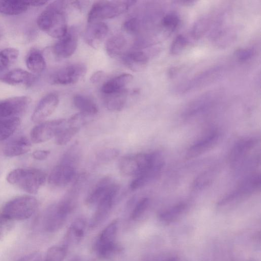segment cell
Returning <instances> with one entry per match:
<instances>
[{"mask_svg":"<svg viewBox=\"0 0 261 261\" xmlns=\"http://www.w3.org/2000/svg\"><path fill=\"white\" fill-rule=\"evenodd\" d=\"M65 4L63 1L51 2L39 15L37 24L39 28L50 36L60 38L67 32Z\"/></svg>","mask_w":261,"mask_h":261,"instance_id":"obj_1","label":"cell"},{"mask_svg":"<svg viewBox=\"0 0 261 261\" xmlns=\"http://www.w3.org/2000/svg\"><path fill=\"white\" fill-rule=\"evenodd\" d=\"M46 179L43 171L34 168L15 169L7 176L8 182L30 194H36Z\"/></svg>","mask_w":261,"mask_h":261,"instance_id":"obj_2","label":"cell"},{"mask_svg":"<svg viewBox=\"0 0 261 261\" xmlns=\"http://www.w3.org/2000/svg\"><path fill=\"white\" fill-rule=\"evenodd\" d=\"M38 201L34 197L23 195L15 197L3 206L0 214L11 220H23L30 218L36 212Z\"/></svg>","mask_w":261,"mask_h":261,"instance_id":"obj_3","label":"cell"},{"mask_svg":"<svg viewBox=\"0 0 261 261\" xmlns=\"http://www.w3.org/2000/svg\"><path fill=\"white\" fill-rule=\"evenodd\" d=\"M134 1H100L95 2L88 15V23L113 18L127 11Z\"/></svg>","mask_w":261,"mask_h":261,"instance_id":"obj_4","label":"cell"},{"mask_svg":"<svg viewBox=\"0 0 261 261\" xmlns=\"http://www.w3.org/2000/svg\"><path fill=\"white\" fill-rule=\"evenodd\" d=\"M260 174H254L246 178L232 192L222 199L217 204L219 207L238 202L252 195L260 188Z\"/></svg>","mask_w":261,"mask_h":261,"instance_id":"obj_5","label":"cell"},{"mask_svg":"<svg viewBox=\"0 0 261 261\" xmlns=\"http://www.w3.org/2000/svg\"><path fill=\"white\" fill-rule=\"evenodd\" d=\"M67 121L64 119L48 120L35 125L31 130L30 137L34 143H41L55 137L66 127Z\"/></svg>","mask_w":261,"mask_h":261,"instance_id":"obj_6","label":"cell"},{"mask_svg":"<svg viewBox=\"0 0 261 261\" xmlns=\"http://www.w3.org/2000/svg\"><path fill=\"white\" fill-rule=\"evenodd\" d=\"M87 67L83 63H76L64 66L54 72L50 77L52 84L69 85L80 81L86 74Z\"/></svg>","mask_w":261,"mask_h":261,"instance_id":"obj_7","label":"cell"},{"mask_svg":"<svg viewBox=\"0 0 261 261\" xmlns=\"http://www.w3.org/2000/svg\"><path fill=\"white\" fill-rule=\"evenodd\" d=\"M119 190L118 186L113 184L105 195L97 204L96 211L91 218L89 227L95 228L106 218L113 205L115 197Z\"/></svg>","mask_w":261,"mask_h":261,"instance_id":"obj_8","label":"cell"},{"mask_svg":"<svg viewBox=\"0 0 261 261\" xmlns=\"http://www.w3.org/2000/svg\"><path fill=\"white\" fill-rule=\"evenodd\" d=\"M31 99L27 96L0 100V118L18 117L28 109Z\"/></svg>","mask_w":261,"mask_h":261,"instance_id":"obj_9","label":"cell"},{"mask_svg":"<svg viewBox=\"0 0 261 261\" xmlns=\"http://www.w3.org/2000/svg\"><path fill=\"white\" fill-rule=\"evenodd\" d=\"M75 174V166L60 162L51 170L48 181L51 186L63 187L72 181Z\"/></svg>","mask_w":261,"mask_h":261,"instance_id":"obj_10","label":"cell"},{"mask_svg":"<svg viewBox=\"0 0 261 261\" xmlns=\"http://www.w3.org/2000/svg\"><path fill=\"white\" fill-rule=\"evenodd\" d=\"M53 46L54 53L58 57L66 58L75 52L78 44V36L74 28L68 30Z\"/></svg>","mask_w":261,"mask_h":261,"instance_id":"obj_11","label":"cell"},{"mask_svg":"<svg viewBox=\"0 0 261 261\" xmlns=\"http://www.w3.org/2000/svg\"><path fill=\"white\" fill-rule=\"evenodd\" d=\"M59 102L58 95L50 93L43 96L37 105L31 117L32 121L39 123L51 115Z\"/></svg>","mask_w":261,"mask_h":261,"instance_id":"obj_12","label":"cell"},{"mask_svg":"<svg viewBox=\"0 0 261 261\" xmlns=\"http://www.w3.org/2000/svg\"><path fill=\"white\" fill-rule=\"evenodd\" d=\"M108 32V25L102 21L88 23L84 33V39L89 45L97 48L107 36Z\"/></svg>","mask_w":261,"mask_h":261,"instance_id":"obj_13","label":"cell"},{"mask_svg":"<svg viewBox=\"0 0 261 261\" xmlns=\"http://www.w3.org/2000/svg\"><path fill=\"white\" fill-rule=\"evenodd\" d=\"M257 144L255 138H245L238 141L229 155V161L233 167L239 164Z\"/></svg>","mask_w":261,"mask_h":261,"instance_id":"obj_14","label":"cell"},{"mask_svg":"<svg viewBox=\"0 0 261 261\" xmlns=\"http://www.w3.org/2000/svg\"><path fill=\"white\" fill-rule=\"evenodd\" d=\"M222 70V68L219 66L208 69L185 83L181 86L179 91L181 93H186L202 86L217 78L221 74Z\"/></svg>","mask_w":261,"mask_h":261,"instance_id":"obj_15","label":"cell"},{"mask_svg":"<svg viewBox=\"0 0 261 261\" xmlns=\"http://www.w3.org/2000/svg\"><path fill=\"white\" fill-rule=\"evenodd\" d=\"M219 132L213 130L191 145L187 152V158H192L203 153L214 146L219 140Z\"/></svg>","mask_w":261,"mask_h":261,"instance_id":"obj_16","label":"cell"},{"mask_svg":"<svg viewBox=\"0 0 261 261\" xmlns=\"http://www.w3.org/2000/svg\"><path fill=\"white\" fill-rule=\"evenodd\" d=\"M36 75L22 69H14L3 75L1 80L8 85L16 86L23 85L29 87L36 80Z\"/></svg>","mask_w":261,"mask_h":261,"instance_id":"obj_17","label":"cell"},{"mask_svg":"<svg viewBox=\"0 0 261 261\" xmlns=\"http://www.w3.org/2000/svg\"><path fill=\"white\" fill-rule=\"evenodd\" d=\"M86 227V222L83 218L75 219L70 225L64 238V245L66 249L71 245L77 244L82 239Z\"/></svg>","mask_w":261,"mask_h":261,"instance_id":"obj_18","label":"cell"},{"mask_svg":"<svg viewBox=\"0 0 261 261\" xmlns=\"http://www.w3.org/2000/svg\"><path fill=\"white\" fill-rule=\"evenodd\" d=\"M66 219L59 212L56 205H52L45 213L44 227L47 231L55 232L62 227Z\"/></svg>","mask_w":261,"mask_h":261,"instance_id":"obj_19","label":"cell"},{"mask_svg":"<svg viewBox=\"0 0 261 261\" xmlns=\"http://www.w3.org/2000/svg\"><path fill=\"white\" fill-rule=\"evenodd\" d=\"M30 140L25 137L21 136L9 142L4 147V154L8 157H14L28 152L31 148Z\"/></svg>","mask_w":261,"mask_h":261,"instance_id":"obj_20","label":"cell"},{"mask_svg":"<svg viewBox=\"0 0 261 261\" xmlns=\"http://www.w3.org/2000/svg\"><path fill=\"white\" fill-rule=\"evenodd\" d=\"M133 76L128 73H122L117 75L105 82L102 86V94H110L121 91L125 88L133 80Z\"/></svg>","mask_w":261,"mask_h":261,"instance_id":"obj_21","label":"cell"},{"mask_svg":"<svg viewBox=\"0 0 261 261\" xmlns=\"http://www.w3.org/2000/svg\"><path fill=\"white\" fill-rule=\"evenodd\" d=\"M25 65L32 73L40 74L46 67L44 57L40 50L33 48L29 50L25 59Z\"/></svg>","mask_w":261,"mask_h":261,"instance_id":"obj_22","label":"cell"},{"mask_svg":"<svg viewBox=\"0 0 261 261\" xmlns=\"http://www.w3.org/2000/svg\"><path fill=\"white\" fill-rule=\"evenodd\" d=\"M124 64L133 71H140L148 62L146 54L141 51H132L125 54L122 57Z\"/></svg>","mask_w":261,"mask_h":261,"instance_id":"obj_23","label":"cell"},{"mask_svg":"<svg viewBox=\"0 0 261 261\" xmlns=\"http://www.w3.org/2000/svg\"><path fill=\"white\" fill-rule=\"evenodd\" d=\"M127 93V89H124L116 92L102 94L105 107L111 111L121 110L126 102Z\"/></svg>","mask_w":261,"mask_h":261,"instance_id":"obj_24","label":"cell"},{"mask_svg":"<svg viewBox=\"0 0 261 261\" xmlns=\"http://www.w3.org/2000/svg\"><path fill=\"white\" fill-rule=\"evenodd\" d=\"M112 184L109 178H105L100 180L87 196L86 204L89 206L97 205Z\"/></svg>","mask_w":261,"mask_h":261,"instance_id":"obj_25","label":"cell"},{"mask_svg":"<svg viewBox=\"0 0 261 261\" xmlns=\"http://www.w3.org/2000/svg\"><path fill=\"white\" fill-rule=\"evenodd\" d=\"M127 46V40L121 34H116L110 37L106 43V50L111 57L121 55Z\"/></svg>","mask_w":261,"mask_h":261,"instance_id":"obj_26","label":"cell"},{"mask_svg":"<svg viewBox=\"0 0 261 261\" xmlns=\"http://www.w3.org/2000/svg\"><path fill=\"white\" fill-rule=\"evenodd\" d=\"M29 7L27 1L0 0V13L17 15L25 12Z\"/></svg>","mask_w":261,"mask_h":261,"instance_id":"obj_27","label":"cell"},{"mask_svg":"<svg viewBox=\"0 0 261 261\" xmlns=\"http://www.w3.org/2000/svg\"><path fill=\"white\" fill-rule=\"evenodd\" d=\"M118 225V220H114L102 230L96 242L95 249L116 242Z\"/></svg>","mask_w":261,"mask_h":261,"instance_id":"obj_28","label":"cell"},{"mask_svg":"<svg viewBox=\"0 0 261 261\" xmlns=\"http://www.w3.org/2000/svg\"><path fill=\"white\" fill-rule=\"evenodd\" d=\"M74 106L80 111V112L93 116L98 112L96 103L87 96L77 94L73 98Z\"/></svg>","mask_w":261,"mask_h":261,"instance_id":"obj_29","label":"cell"},{"mask_svg":"<svg viewBox=\"0 0 261 261\" xmlns=\"http://www.w3.org/2000/svg\"><path fill=\"white\" fill-rule=\"evenodd\" d=\"M214 94L207 93L191 102L185 111L186 116H191L203 110L210 106L214 100Z\"/></svg>","mask_w":261,"mask_h":261,"instance_id":"obj_30","label":"cell"},{"mask_svg":"<svg viewBox=\"0 0 261 261\" xmlns=\"http://www.w3.org/2000/svg\"><path fill=\"white\" fill-rule=\"evenodd\" d=\"M20 124V120L18 117L0 118V141L12 136Z\"/></svg>","mask_w":261,"mask_h":261,"instance_id":"obj_31","label":"cell"},{"mask_svg":"<svg viewBox=\"0 0 261 261\" xmlns=\"http://www.w3.org/2000/svg\"><path fill=\"white\" fill-rule=\"evenodd\" d=\"M122 248L116 242L96 248L98 256L101 259L112 260L122 252Z\"/></svg>","mask_w":261,"mask_h":261,"instance_id":"obj_32","label":"cell"},{"mask_svg":"<svg viewBox=\"0 0 261 261\" xmlns=\"http://www.w3.org/2000/svg\"><path fill=\"white\" fill-rule=\"evenodd\" d=\"M19 51L15 48L8 47L0 50V71L9 67L15 62L19 56Z\"/></svg>","mask_w":261,"mask_h":261,"instance_id":"obj_33","label":"cell"},{"mask_svg":"<svg viewBox=\"0 0 261 261\" xmlns=\"http://www.w3.org/2000/svg\"><path fill=\"white\" fill-rule=\"evenodd\" d=\"M186 207V203H179L170 209L161 213L159 216V219L164 222L170 223L180 215L185 210Z\"/></svg>","mask_w":261,"mask_h":261,"instance_id":"obj_34","label":"cell"},{"mask_svg":"<svg viewBox=\"0 0 261 261\" xmlns=\"http://www.w3.org/2000/svg\"><path fill=\"white\" fill-rule=\"evenodd\" d=\"M67 249L62 246H54L49 248L43 259L38 261H62L66 254Z\"/></svg>","mask_w":261,"mask_h":261,"instance_id":"obj_35","label":"cell"},{"mask_svg":"<svg viewBox=\"0 0 261 261\" xmlns=\"http://www.w3.org/2000/svg\"><path fill=\"white\" fill-rule=\"evenodd\" d=\"M80 129L73 127H66L56 137L55 142L58 145H65L67 144L78 133Z\"/></svg>","mask_w":261,"mask_h":261,"instance_id":"obj_36","label":"cell"},{"mask_svg":"<svg viewBox=\"0 0 261 261\" xmlns=\"http://www.w3.org/2000/svg\"><path fill=\"white\" fill-rule=\"evenodd\" d=\"M119 154L120 150L117 148H106L97 152L96 159L101 163H108L115 159Z\"/></svg>","mask_w":261,"mask_h":261,"instance_id":"obj_37","label":"cell"},{"mask_svg":"<svg viewBox=\"0 0 261 261\" xmlns=\"http://www.w3.org/2000/svg\"><path fill=\"white\" fill-rule=\"evenodd\" d=\"M215 171L214 170H209L201 173L195 179L193 184V189L200 190L207 186L212 180L214 177Z\"/></svg>","mask_w":261,"mask_h":261,"instance_id":"obj_38","label":"cell"},{"mask_svg":"<svg viewBox=\"0 0 261 261\" xmlns=\"http://www.w3.org/2000/svg\"><path fill=\"white\" fill-rule=\"evenodd\" d=\"M210 24L208 18H202L197 20L191 30V35L195 39L202 37L207 31Z\"/></svg>","mask_w":261,"mask_h":261,"instance_id":"obj_39","label":"cell"},{"mask_svg":"<svg viewBox=\"0 0 261 261\" xmlns=\"http://www.w3.org/2000/svg\"><path fill=\"white\" fill-rule=\"evenodd\" d=\"M90 116L81 112L75 114L67 121V125L69 127L80 128L91 120Z\"/></svg>","mask_w":261,"mask_h":261,"instance_id":"obj_40","label":"cell"},{"mask_svg":"<svg viewBox=\"0 0 261 261\" xmlns=\"http://www.w3.org/2000/svg\"><path fill=\"white\" fill-rule=\"evenodd\" d=\"M188 44L187 38L182 35H177L172 41L170 52L172 55H176L181 53Z\"/></svg>","mask_w":261,"mask_h":261,"instance_id":"obj_41","label":"cell"},{"mask_svg":"<svg viewBox=\"0 0 261 261\" xmlns=\"http://www.w3.org/2000/svg\"><path fill=\"white\" fill-rule=\"evenodd\" d=\"M149 203V199L144 197L140 199L136 204L131 212L130 218L136 220L139 218L146 211Z\"/></svg>","mask_w":261,"mask_h":261,"instance_id":"obj_42","label":"cell"},{"mask_svg":"<svg viewBox=\"0 0 261 261\" xmlns=\"http://www.w3.org/2000/svg\"><path fill=\"white\" fill-rule=\"evenodd\" d=\"M163 26L169 30H175L179 24V18L173 13L166 15L162 20Z\"/></svg>","mask_w":261,"mask_h":261,"instance_id":"obj_43","label":"cell"},{"mask_svg":"<svg viewBox=\"0 0 261 261\" xmlns=\"http://www.w3.org/2000/svg\"><path fill=\"white\" fill-rule=\"evenodd\" d=\"M140 22L137 18L133 17L126 20L123 24V30L130 34H136L140 29Z\"/></svg>","mask_w":261,"mask_h":261,"instance_id":"obj_44","label":"cell"},{"mask_svg":"<svg viewBox=\"0 0 261 261\" xmlns=\"http://www.w3.org/2000/svg\"><path fill=\"white\" fill-rule=\"evenodd\" d=\"M254 55V50L252 48H242L236 50L234 56L240 62H245L250 59Z\"/></svg>","mask_w":261,"mask_h":261,"instance_id":"obj_45","label":"cell"},{"mask_svg":"<svg viewBox=\"0 0 261 261\" xmlns=\"http://www.w3.org/2000/svg\"><path fill=\"white\" fill-rule=\"evenodd\" d=\"M12 221L0 214V239L5 236L12 229Z\"/></svg>","mask_w":261,"mask_h":261,"instance_id":"obj_46","label":"cell"},{"mask_svg":"<svg viewBox=\"0 0 261 261\" xmlns=\"http://www.w3.org/2000/svg\"><path fill=\"white\" fill-rule=\"evenodd\" d=\"M50 154V151L47 150H37L33 152L32 156L33 158L39 161H43L47 158Z\"/></svg>","mask_w":261,"mask_h":261,"instance_id":"obj_47","label":"cell"},{"mask_svg":"<svg viewBox=\"0 0 261 261\" xmlns=\"http://www.w3.org/2000/svg\"><path fill=\"white\" fill-rule=\"evenodd\" d=\"M103 75L102 71H97L91 75L90 81L92 83H97L101 81Z\"/></svg>","mask_w":261,"mask_h":261,"instance_id":"obj_48","label":"cell"},{"mask_svg":"<svg viewBox=\"0 0 261 261\" xmlns=\"http://www.w3.org/2000/svg\"><path fill=\"white\" fill-rule=\"evenodd\" d=\"M40 258L38 257L36 253L21 257L17 261H38Z\"/></svg>","mask_w":261,"mask_h":261,"instance_id":"obj_49","label":"cell"},{"mask_svg":"<svg viewBox=\"0 0 261 261\" xmlns=\"http://www.w3.org/2000/svg\"><path fill=\"white\" fill-rule=\"evenodd\" d=\"M29 6L38 7L46 4L48 1H27Z\"/></svg>","mask_w":261,"mask_h":261,"instance_id":"obj_50","label":"cell"},{"mask_svg":"<svg viewBox=\"0 0 261 261\" xmlns=\"http://www.w3.org/2000/svg\"><path fill=\"white\" fill-rule=\"evenodd\" d=\"M168 261H177V259L175 258H172L169 259Z\"/></svg>","mask_w":261,"mask_h":261,"instance_id":"obj_51","label":"cell"},{"mask_svg":"<svg viewBox=\"0 0 261 261\" xmlns=\"http://www.w3.org/2000/svg\"><path fill=\"white\" fill-rule=\"evenodd\" d=\"M72 261H83V260H80L79 259H74V260H73Z\"/></svg>","mask_w":261,"mask_h":261,"instance_id":"obj_52","label":"cell"}]
</instances>
